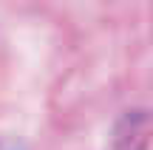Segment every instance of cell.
<instances>
[{
  "mask_svg": "<svg viewBox=\"0 0 153 150\" xmlns=\"http://www.w3.org/2000/svg\"><path fill=\"white\" fill-rule=\"evenodd\" d=\"M111 150H153V113L136 111L116 122Z\"/></svg>",
  "mask_w": 153,
  "mask_h": 150,
  "instance_id": "6da1fadb",
  "label": "cell"
}]
</instances>
